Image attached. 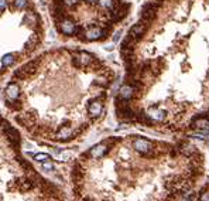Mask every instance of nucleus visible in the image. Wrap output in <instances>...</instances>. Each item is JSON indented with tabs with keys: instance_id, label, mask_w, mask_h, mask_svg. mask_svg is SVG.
Returning <instances> with one entry per match:
<instances>
[{
	"instance_id": "obj_1",
	"label": "nucleus",
	"mask_w": 209,
	"mask_h": 201,
	"mask_svg": "<svg viewBox=\"0 0 209 201\" xmlns=\"http://www.w3.org/2000/svg\"><path fill=\"white\" fill-rule=\"evenodd\" d=\"M147 26H148V23L144 21V20H140L137 24H134V26L130 29V33H129V36L132 37V38H134V40H139L140 37L146 33Z\"/></svg>"
},
{
	"instance_id": "obj_2",
	"label": "nucleus",
	"mask_w": 209,
	"mask_h": 201,
	"mask_svg": "<svg viewBox=\"0 0 209 201\" xmlns=\"http://www.w3.org/2000/svg\"><path fill=\"white\" fill-rule=\"evenodd\" d=\"M58 27H59V31L62 34H65V36H71V34H73L77 31V26L73 24V21L68 20V18H62L59 21Z\"/></svg>"
},
{
	"instance_id": "obj_3",
	"label": "nucleus",
	"mask_w": 209,
	"mask_h": 201,
	"mask_svg": "<svg viewBox=\"0 0 209 201\" xmlns=\"http://www.w3.org/2000/svg\"><path fill=\"white\" fill-rule=\"evenodd\" d=\"M82 38L88 41H95V40H99V38H103V30L99 29V27H92L88 31H85Z\"/></svg>"
},
{
	"instance_id": "obj_4",
	"label": "nucleus",
	"mask_w": 209,
	"mask_h": 201,
	"mask_svg": "<svg viewBox=\"0 0 209 201\" xmlns=\"http://www.w3.org/2000/svg\"><path fill=\"white\" fill-rule=\"evenodd\" d=\"M127 10H129V4L120 3L118 7L113 10V13H112V20H113V21H119V20H121V18L127 14Z\"/></svg>"
},
{
	"instance_id": "obj_5",
	"label": "nucleus",
	"mask_w": 209,
	"mask_h": 201,
	"mask_svg": "<svg viewBox=\"0 0 209 201\" xmlns=\"http://www.w3.org/2000/svg\"><path fill=\"white\" fill-rule=\"evenodd\" d=\"M151 147H153V143L150 140L147 139H137L134 142V149L140 153H147V152H150Z\"/></svg>"
},
{
	"instance_id": "obj_6",
	"label": "nucleus",
	"mask_w": 209,
	"mask_h": 201,
	"mask_svg": "<svg viewBox=\"0 0 209 201\" xmlns=\"http://www.w3.org/2000/svg\"><path fill=\"white\" fill-rule=\"evenodd\" d=\"M147 116L151 118V119H154V121L161 122V121H164L165 112L161 109H158L157 106H151V108H148V110H147Z\"/></svg>"
},
{
	"instance_id": "obj_7",
	"label": "nucleus",
	"mask_w": 209,
	"mask_h": 201,
	"mask_svg": "<svg viewBox=\"0 0 209 201\" xmlns=\"http://www.w3.org/2000/svg\"><path fill=\"white\" fill-rule=\"evenodd\" d=\"M91 62H92L91 54H88V52H85V51L79 52V54H78V57L75 58V64H77V65H79V67H88Z\"/></svg>"
},
{
	"instance_id": "obj_8",
	"label": "nucleus",
	"mask_w": 209,
	"mask_h": 201,
	"mask_svg": "<svg viewBox=\"0 0 209 201\" xmlns=\"http://www.w3.org/2000/svg\"><path fill=\"white\" fill-rule=\"evenodd\" d=\"M106 152H107V146L105 143H100V145H96L93 149H91V153L89 154H91V157H93V159H99V157H102Z\"/></svg>"
},
{
	"instance_id": "obj_9",
	"label": "nucleus",
	"mask_w": 209,
	"mask_h": 201,
	"mask_svg": "<svg viewBox=\"0 0 209 201\" xmlns=\"http://www.w3.org/2000/svg\"><path fill=\"white\" fill-rule=\"evenodd\" d=\"M6 95H7V98L10 99V101H14V99L18 98V95H20V88H18L17 84H10L7 87V89H6Z\"/></svg>"
},
{
	"instance_id": "obj_10",
	"label": "nucleus",
	"mask_w": 209,
	"mask_h": 201,
	"mask_svg": "<svg viewBox=\"0 0 209 201\" xmlns=\"http://www.w3.org/2000/svg\"><path fill=\"white\" fill-rule=\"evenodd\" d=\"M102 109H103V105L102 102H99V101H93V102L89 105V114H91V116L93 118H98L100 114H102Z\"/></svg>"
},
{
	"instance_id": "obj_11",
	"label": "nucleus",
	"mask_w": 209,
	"mask_h": 201,
	"mask_svg": "<svg viewBox=\"0 0 209 201\" xmlns=\"http://www.w3.org/2000/svg\"><path fill=\"white\" fill-rule=\"evenodd\" d=\"M133 94H134V88L130 87V85H123V87L119 89V95H120L121 99H125V101L132 98Z\"/></svg>"
},
{
	"instance_id": "obj_12",
	"label": "nucleus",
	"mask_w": 209,
	"mask_h": 201,
	"mask_svg": "<svg viewBox=\"0 0 209 201\" xmlns=\"http://www.w3.org/2000/svg\"><path fill=\"white\" fill-rule=\"evenodd\" d=\"M72 137V129L68 128V126H61L57 132V139H61V140H65V139H69Z\"/></svg>"
},
{
	"instance_id": "obj_13",
	"label": "nucleus",
	"mask_w": 209,
	"mask_h": 201,
	"mask_svg": "<svg viewBox=\"0 0 209 201\" xmlns=\"http://www.w3.org/2000/svg\"><path fill=\"white\" fill-rule=\"evenodd\" d=\"M194 126L192 128L201 129V130H208L209 129V121L208 119H203V118H199V119H195L194 121Z\"/></svg>"
},
{
	"instance_id": "obj_14",
	"label": "nucleus",
	"mask_w": 209,
	"mask_h": 201,
	"mask_svg": "<svg viewBox=\"0 0 209 201\" xmlns=\"http://www.w3.org/2000/svg\"><path fill=\"white\" fill-rule=\"evenodd\" d=\"M38 20V17H37L35 13H27L26 16H24V18H23V23L24 24H27V26H34L35 24V21Z\"/></svg>"
},
{
	"instance_id": "obj_15",
	"label": "nucleus",
	"mask_w": 209,
	"mask_h": 201,
	"mask_svg": "<svg viewBox=\"0 0 209 201\" xmlns=\"http://www.w3.org/2000/svg\"><path fill=\"white\" fill-rule=\"evenodd\" d=\"M14 61H16L14 55L6 54V55H3V58H2V65L3 67H11L13 64H14Z\"/></svg>"
},
{
	"instance_id": "obj_16",
	"label": "nucleus",
	"mask_w": 209,
	"mask_h": 201,
	"mask_svg": "<svg viewBox=\"0 0 209 201\" xmlns=\"http://www.w3.org/2000/svg\"><path fill=\"white\" fill-rule=\"evenodd\" d=\"M181 153L187 154V156H189V154H192L195 152V147L192 146V145H189V143H184V145H181Z\"/></svg>"
},
{
	"instance_id": "obj_17",
	"label": "nucleus",
	"mask_w": 209,
	"mask_h": 201,
	"mask_svg": "<svg viewBox=\"0 0 209 201\" xmlns=\"http://www.w3.org/2000/svg\"><path fill=\"white\" fill-rule=\"evenodd\" d=\"M34 160L41 161V163H44V161H51V156L47 154V153H37V154H34Z\"/></svg>"
},
{
	"instance_id": "obj_18",
	"label": "nucleus",
	"mask_w": 209,
	"mask_h": 201,
	"mask_svg": "<svg viewBox=\"0 0 209 201\" xmlns=\"http://www.w3.org/2000/svg\"><path fill=\"white\" fill-rule=\"evenodd\" d=\"M28 6V0H14V7L18 10H23Z\"/></svg>"
},
{
	"instance_id": "obj_19",
	"label": "nucleus",
	"mask_w": 209,
	"mask_h": 201,
	"mask_svg": "<svg viewBox=\"0 0 209 201\" xmlns=\"http://www.w3.org/2000/svg\"><path fill=\"white\" fill-rule=\"evenodd\" d=\"M99 4L103 9H113L114 7V2L113 0H98Z\"/></svg>"
},
{
	"instance_id": "obj_20",
	"label": "nucleus",
	"mask_w": 209,
	"mask_h": 201,
	"mask_svg": "<svg viewBox=\"0 0 209 201\" xmlns=\"http://www.w3.org/2000/svg\"><path fill=\"white\" fill-rule=\"evenodd\" d=\"M61 2H62V4L64 6H68V7H72V6H75V4L78 3V2H79V0H61Z\"/></svg>"
},
{
	"instance_id": "obj_21",
	"label": "nucleus",
	"mask_w": 209,
	"mask_h": 201,
	"mask_svg": "<svg viewBox=\"0 0 209 201\" xmlns=\"http://www.w3.org/2000/svg\"><path fill=\"white\" fill-rule=\"evenodd\" d=\"M43 168H44V170H50V172H51V170H54V164H52L51 161H44V163H43Z\"/></svg>"
},
{
	"instance_id": "obj_22",
	"label": "nucleus",
	"mask_w": 209,
	"mask_h": 201,
	"mask_svg": "<svg viewBox=\"0 0 209 201\" xmlns=\"http://www.w3.org/2000/svg\"><path fill=\"white\" fill-rule=\"evenodd\" d=\"M7 7V0H0V11H3Z\"/></svg>"
},
{
	"instance_id": "obj_23",
	"label": "nucleus",
	"mask_w": 209,
	"mask_h": 201,
	"mask_svg": "<svg viewBox=\"0 0 209 201\" xmlns=\"http://www.w3.org/2000/svg\"><path fill=\"white\" fill-rule=\"evenodd\" d=\"M120 36H121V30L116 31V34H114V37H113V43H118L119 38H120Z\"/></svg>"
},
{
	"instance_id": "obj_24",
	"label": "nucleus",
	"mask_w": 209,
	"mask_h": 201,
	"mask_svg": "<svg viewBox=\"0 0 209 201\" xmlns=\"http://www.w3.org/2000/svg\"><path fill=\"white\" fill-rule=\"evenodd\" d=\"M199 201H209V193H203L199 198Z\"/></svg>"
},
{
	"instance_id": "obj_25",
	"label": "nucleus",
	"mask_w": 209,
	"mask_h": 201,
	"mask_svg": "<svg viewBox=\"0 0 209 201\" xmlns=\"http://www.w3.org/2000/svg\"><path fill=\"white\" fill-rule=\"evenodd\" d=\"M105 50H106V51H113V50H114V47H113V45H109V47H105Z\"/></svg>"
},
{
	"instance_id": "obj_26",
	"label": "nucleus",
	"mask_w": 209,
	"mask_h": 201,
	"mask_svg": "<svg viewBox=\"0 0 209 201\" xmlns=\"http://www.w3.org/2000/svg\"><path fill=\"white\" fill-rule=\"evenodd\" d=\"M88 3H95V2H98V0H86Z\"/></svg>"
}]
</instances>
